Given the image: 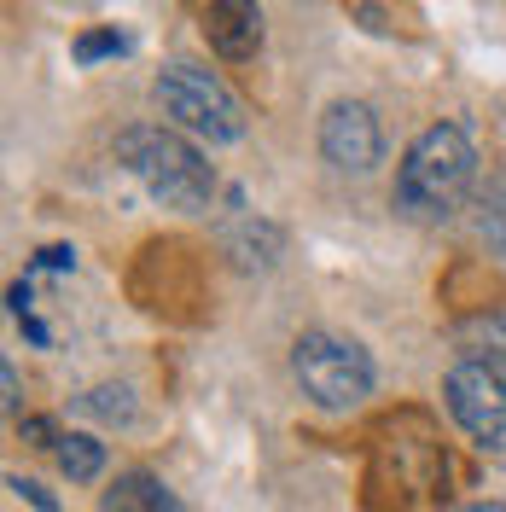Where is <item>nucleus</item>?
<instances>
[{"mask_svg": "<svg viewBox=\"0 0 506 512\" xmlns=\"http://www.w3.org/2000/svg\"><path fill=\"white\" fill-rule=\"evenodd\" d=\"M472 169H477L472 134L460 123H431L396 169V210L425 227L448 222L472 192Z\"/></svg>", "mask_w": 506, "mask_h": 512, "instance_id": "obj_1", "label": "nucleus"}, {"mask_svg": "<svg viewBox=\"0 0 506 512\" xmlns=\"http://www.w3.org/2000/svg\"><path fill=\"white\" fill-rule=\"evenodd\" d=\"M117 163L169 210H204L216 198V169L204 163V152L192 140L169 134V128H123Z\"/></svg>", "mask_w": 506, "mask_h": 512, "instance_id": "obj_2", "label": "nucleus"}, {"mask_svg": "<svg viewBox=\"0 0 506 512\" xmlns=\"http://www.w3.org/2000/svg\"><path fill=\"white\" fill-rule=\"evenodd\" d=\"M291 379L303 384V396L326 414H349L373 396V361L355 338L338 332H303L291 344Z\"/></svg>", "mask_w": 506, "mask_h": 512, "instance_id": "obj_3", "label": "nucleus"}, {"mask_svg": "<svg viewBox=\"0 0 506 512\" xmlns=\"http://www.w3.org/2000/svg\"><path fill=\"white\" fill-rule=\"evenodd\" d=\"M152 94H158V105H163L169 123L187 128V134H198V140H210V146H227V140L245 134V111H239V99L227 94L210 70H198V64H163Z\"/></svg>", "mask_w": 506, "mask_h": 512, "instance_id": "obj_4", "label": "nucleus"}, {"mask_svg": "<svg viewBox=\"0 0 506 512\" xmlns=\"http://www.w3.org/2000/svg\"><path fill=\"white\" fill-rule=\"evenodd\" d=\"M448 414L483 454H506V373L489 361H460L443 379Z\"/></svg>", "mask_w": 506, "mask_h": 512, "instance_id": "obj_5", "label": "nucleus"}, {"mask_svg": "<svg viewBox=\"0 0 506 512\" xmlns=\"http://www.w3.org/2000/svg\"><path fill=\"white\" fill-rule=\"evenodd\" d=\"M320 158L332 163L338 175H367L384 158V134H379L373 105H361V99L326 105V117H320Z\"/></svg>", "mask_w": 506, "mask_h": 512, "instance_id": "obj_6", "label": "nucleus"}, {"mask_svg": "<svg viewBox=\"0 0 506 512\" xmlns=\"http://www.w3.org/2000/svg\"><path fill=\"white\" fill-rule=\"evenodd\" d=\"M204 35H210V47L222 59H251L262 47V6L256 0H210Z\"/></svg>", "mask_w": 506, "mask_h": 512, "instance_id": "obj_7", "label": "nucleus"}, {"mask_svg": "<svg viewBox=\"0 0 506 512\" xmlns=\"http://www.w3.org/2000/svg\"><path fill=\"white\" fill-rule=\"evenodd\" d=\"M99 512H181V501H175L152 472H128V478H117V489L105 495Z\"/></svg>", "mask_w": 506, "mask_h": 512, "instance_id": "obj_8", "label": "nucleus"}, {"mask_svg": "<svg viewBox=\"0 0 506 512\" xmlns=\"http://www.w3.org/2000/svg\"><path fill=\"white\" fill-rule=\"evenodd\" d=\"M59 466L70 483H94L105 472V443L88 431H70V437H59Z\"/></svg>", "mask_w": 506, "mask_h": 512, "instance_id": "obj_9", "label": "nucleus"}, {"mask_svg": "<svg viewBox=\"0 0 506 512\" xmlns=\"http://www.w3.org/2000/svg\"><path fill=\"white\" fill-rule=\"evenodd\" d=\"M472 227H477V239H489V251L506 256V192L501 187H489L483 198H477Z\"/></svg>", "mask_w": 506, "mask_h": 512, "instance_id": "obj_10", "label": "nucleus"}, {"mask_svg": "<svg viewBox=\"0 0 506 512\" xmlns=\"http://www.w3.org/2000/svg\"><path fill=\"white\" fill-rule=\"evenodd\" d=\"M82 414H94V419H134V402H128V390L123 384H99V390H88L82 396Z\"/></svg>", "mask_w": 506, "mask_h": 512, "instance_id": "obj_11", "label": "nucleus"}, {"mask_svg": "<svg viewBox=\"0 0 506 512\" xmlns=\"http://www.w3.org/2000/svg\"><path fill=\"white\" fill-rule=\"evenodd\" d=\"M128 41L117 30H99V35H82V41H76V59L82 64H94V59H105V53H123Z\"/></svg>", "mask_w": 506, "mask_h": 512, "instance_id": "obj_12", "label": "nucleus"}, {"mask_svg": "<svg viewBox=\"0 0 506 512\" xmlns=\"http://www.w3.org/2000/svg\"><path fill=\"white\" fill-rule=\"evenodd\" d=\"M35 268H47V274H64V268H76V251H70V245H47V251L35 256Z\"/></svg>", "mask_w": 506, "mask_h": 512, "instance_id": "obj_13", "label": "nucleus"}, {"mask_svg": "<svg viewBox=\"0 0 506 512\" xmlns=\"http://www.w3.org/2000/svg\"><path fill=\"white\" fill-rule=\"evenodd\" d=\"M0 379H6V414H18V373H12V367H0Z\"/></svg>", "mask_w": 506, "mask_h": 512, "instance_id": "obj_14", "label": "nucleus"}, {"mask_svg": "<svg viewBox=\"0 0 506 512\" xmlns=\"http://www.w3.org/2000/svg\"><path fill=\"white\" fill-rule=\"evenodd\" d=\"M460 512H506V501H472V507H460Z\"/></svg>", "mask_w": 506, "mask_h": 512, "instance_id": "obj_15", "label": "nucleus"}]
</instances>
